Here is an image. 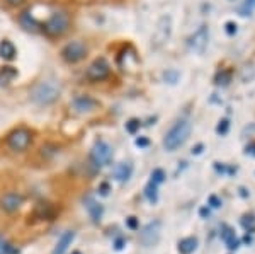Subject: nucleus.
Listing matches in <instances>:
<instances>
[{"mask_svg": "<svg viewBox=\"0 0 255 254\" xmlns=\"http://www.w3.org/2000/svg\"><path fill=\"white\" fill-rule=\"evenodd\" d=\"M226 130H228V125H226V121H223V125L218 126V132H220V133H225Z\"/></svg>", "mask_w": 255, "mask_h": 254, "instance_id": "nucleus-33", "label": "nucleus"}, {"mask_svg": "<svg viewBox=\"0 0 255 254\" xmlns=\"http://www.w3.org/2000/svg\"><path fill=\"white\" fill-rule=\"evenodd\" d=\"M20 205H22V196L19 193H5L0 198V208H2L3 212H7V214H14V212H17L20 208Z\"/></svg>", "mask_w": 255, "mask_h": 254, "instance_id": "nucleus-10", "label": "nucleus"}, {"mask_svg": "<svg viewBox=\"0 0 255 254\" xmlns=\"http://www.w3.org/2000/svg\"><path fill=\"white\" fill-rule=\"evenodd\" d=\"M126 225H128V229H131V231H136V229L139 227L136 217H128V219H126Z\"/></svg>", "mask_w": 255, "mask_h": 254, "instance_id": "nucleus-25", "label": "nucleus"}, {"mask_svg": "<svg viewBox=\"0 0 255 254\" xmlns=\"http://www.w3.org/2000/svg\"><path fill=\"white\" fill-rule=\"evenodd\" d=\"M61 96V85L60 82L46 79L41 80L31 89V101L39 106H49L56 102Z\"/></svg>", "mask_w": 255, "mask_h": 254, "instance_id": "nucleus-2", "label": "nucleus"}, {"mask_svg": "<svg viewBox=\"0 0 255 254\" xmlns=\"http://www.w3.org/2000/svg\"><path fill=\"white\" fill-rule=\"evenodd\" d=\"M32 140H34V132L31 128H27V126L20 125L7 133L5 145L9 147L12 152H24V150L29 149Z\"/></svg>", "mask_w": 255, "mask_h": 254, "instance_id": "nucleus-4", "label": "nucleus"}, {"mask_svg": "<svg viewBox=\"0 0 255 254\" xmlns=\"http://www.w3.org/2000/svg\"><path fill=\"white\" fill-rule=\"evenodd\" d=\"M70 108L75 114H90L101 108V102L96 97L89 96V94H80V96L73 97L72 102H70Z\"/></svg>", "mask_w": 255, "mask_h": 254, "instance_id": "nucleus-7", "label": "nucleus"}, {"mask_svg": "<svg viewBox=\"0 0 255 254\" xmlns=\"http://www.w3.org/2000/svg\"><path fill=\"white\" fill-rule=\"evenodd\" d=\"M138 126H139V121H138V120H131V121H128V123H126V130H128L129 133H136Z\"/></svg>", "mask_w": 255, "mask_h": 254, "instance_id": "nucleus-26", "label": "nucleus"}, {"mask_svg": "<svg viewBox=\"0 0 255 254\" xmlns=\"http://www.w3.org/2000/svg\"><path fill=\"white\" fill-rule=\"evenodd\" d=\"M158 237H160V222L155 220V222H150L145 229H143L141 234H139V241L143 243V246L150 248V246H153L157 243Z\"/></svg>", "mask_w": 255, "mask_h": 254, "instance_id": "nucleus-9", "label": "nucleus"}, {"mask_svg": "<svg viewBox=\"0 0 255 254\" xmlns=\"http://www.w3.org/2000/svg\"><path fill=\"white\" fill-rule=\"evenodd\" d=\"M72 254H82V253H80V251H73Z\"/></svg>", "mask_w": 255, "mask_h": 254, "instance_id": "nucleus-35", "label": "nucleus"}, {"mask_svg": "<svg viewBox=\"0 0 255 254\" xmlns=\"http://www.w3.org/2000/svg\"><path fill=\"white\" fill-rule=\"evenodd\" d=\"M0 254H19V251H15L10 244H7L5 241L0 239Z\"/></svg>", "mask_w": 255, "mask_h": 254, "instance_id": "nucleus-21", "label": "nucleus"}, {"mask_svg": "<svg viewBox=\"0 0 255 254\" xmlns=\"http://www.w3.org/2000/svg\"><path fill=\"white\" fill-rule=\"evenodd\" d=\"M73 239H75V232H73V231L63 232L61 237L58 239V243H56L55 249H53V254H65V253H67V249L72 246Z\"/></svg>", "mask_w": 255, "mask_h": 254, "instance_id": "nucleus-14", "label": "nucleus"}, {"mask_svg": "<svg viewBox=\"0 0 255 254\" xmlns=\"http://www.w3.org/2000/svg\"><path fill=\"white\" fill-rule=\"evenodd\" d=\"M221 239L225 241V243H230L232 239H235V232H233V229L230 227H223V232H221Z\"/></svg>", "mask_w": 255, "mask_h": 254, "instance_id": "nucleus-22", "label": "nucleus"}, {"mask_svg": "<svg viewBox=\"0 0 255 254\" xmlns=\"http://www.w3.org/2000/svg\"><path fill=\"white\" fill-rule=\"evenodd\" d=\"M2 2L5 3L9 9H19V7H22L27 0H2Z\"/></svg>", "mask_w": 255, "mask_h": 254, "instance_id": "nucleus-24", "label": "nucleus"}, {"mask_svg": "<svg viewBox=\"0 0 255 254\" xmlns=\"http://www.w3.org/2000/svg\"><path fill=\"white\" fill-rule=\"evenodd\" d=\"M244 243H245V244H250V243H252V237H250L249 234H247V236L244 237Z\"/></svg>", "mask_w": 255, "mask_h": 254, "instance_id": "nucleus-34", "label": "nucleus"}, {"mask_svg": "<svg viewBox=\"0 0 255 254\" xmlns=\"http://www.w3.org/2000/svg\"><path fill=\"white\" fill-rule=\"evenodd\" d=\"M15 56H17V48L14 46V43L7 38L0 41V58L5 61H12L15 60Z\"/></svg>", "mask_w": 255, "mask_h": 254, "instance_id": "nucleus-15", "label": "nucleus"}, {"mask_svg": "<svg viewBox=\"0 0 255 254\" xmlns=\"http://www.w3.org/2000/svg\"><path fill=\"white\" fill-rule=\"evenodd\" d=\"M85 203V208H87V214L89 217L92 219V222H101L102 219V214H104V208H102V205L97 202L96 198H92V196H87V198L84 200Z\"/></svg>", "mask_w": 255, "mask_h": 254, "instance_id": "nucleus-11", "label": "nucleus"}, {"mask_svg": "<svg viewBox=\"0 0 255 254\" xmlns=\"http://www.w3.org/2000/svg\"><path fill=\"white\" fill-rule=\"evenodd\" d=\"M242 225H244V229L247 232L254 234L255 232V217L254 215H245L244 219H242Z\"/></svg>", "mask_w": 255, "mask_h": 254, "instance_id": "nucleus-20", "label": "nucleus"}, {"mask_svg": "<svg viewBox=\"0 0 255 254\" xmlns=\"http://www.w3.org/2000/svg\"><path fill=\"white\" fill-rule=\"evenodd\" d=\"M125 246H126V241L123 239V237H118V239L114 241V249H116V251H121Z\"/></svg>", "mask_w": 255, "mask_h": 254, "instance_id": "nucleus-29", "label": "nucleus"}, {"mask_svg": "<svg viewBox=\"0 0 255 254\" xmlns=\"http://www.w3.org/2000/svg\"><path fill=\"white\" fill-rule=\"evenodd\" d=\"M109 183H101L99 184V193H101L102 196H108L109 195Z\"/></svg>", "mask_w": 255, "mask_h": 254, "instance_id": "nucleus-28", "label": "nucleus"}, {"mask_svg": "<svg viewBox=\"0 0 255 254\" xmlns=\"http://www.w3.org/2000/svg\"><path fill=\"white\" fill-rule=\"evenodd\" d=\"M55 217V207L48 202H41L32 210V219L36 220H51Z\"/></svg>", "mask_w": 255, "mask_h": 254, "instance_id": "nucleus-12", "label": "nucleus"}, {"mask_svg": "<svg viewBox=\"0 0 255 254\" xmlns=\"http://www.w3.org/2000/svg\"><path fill=\"white\" fill-rule=\"evenodd\" d=\"M131 173H133L131 162H121L116 167V171H114V178H116L119 183H125L131 178Z\"/></svg>", "mask_w": 255, "mask_h": 254, "instance_id": "nucleus-17", "label": "nucleus"}, {"mask_svg": "<svg viewBox=\"0 0 255 254\" xmlns=\"http://www.w3.org/2000/svg\"><path fill=\"white\" fill-rule=\"evenodd\" d=\"M111 63L104 56H97L92 63L85 68V73H84V79L89 82V84H99V82H104L108 80L111 77Z\"/></svg>", "mask_w": 255, "mask_h": 254, "instance_id": "nucleus-6", "label": "nucleus"}, {"mask_svg": "<svg viewBox=\"0 0 255 254\" xmlns=\"http://www.w3.org/2000/svg\"><path fill=\"white\" fill-rule=\"evenodd\" d=\"M145 196H146V200L150 203H157V200H158V191H157V184L155 183H148L146 184V188H145Z\"/></svg>", "mask_w": 255, "mask_h": 254, "instance_id": "nucleus-19", "label": "nucleus"}, {"mask_svg": "<svg viewBox=\"0 0 255 254\" xmlns=\"http://www.w3.org/2000/svg\"><path fill=\"white\" fill-rule=\"evenodd\" d=\"M136 145H138V147H146V145H148V140H146V138H138V140H136Z\"/></svg>", "mask_w": 255, "mask_h": 254, "instance_id": "nucleus-32", "label": "nucleus"}, {"mask_svg": "<svg viewBox=\"0 0 255 254\" xmlns=\"http://www.w3.org/2000/svg\"><path fill=\"white\" fill-rule=\"evenodd\" d=\"M163 179H165V174H163L162 169H155L153 173H151V183L160 184V183H163Z\"/></svg>", "mask_w": 255, "mask_h": 254, "instance_id": "nucleus-23", "label": "nucleus"}, {"mask_svg": "<svg viewBox=\"0 0 255 254\" xmlns=\"http://www.w3.org/2000/svg\"><path fill=\"white\" fill-rule=\"evenodd\" d=\"M72 27V17L67 10H55L49 17L41 22V32L49 39H60Z\"/></svg>", "mask_w": 255, "mask_h": 254, "instance_id": "nucleus-1", "label": "nucleus"}, {"mask_svg": "<svg viewBox=\"0 0 255 254\" xmlns=\"http://www.w3.org/2000/svg\"><path fill=\"white\" fill-rule=\"evenodd\" d=\"M15 77H17V68L15 67H12V65H3V67H0V87L9 85Z\"/></svg>", "mask_w": 255, "mask_h": 254, "instance_id": "nucleus-16", "label": "nucleus"}, {"mask_svg": "<svg viewBox=\"0 0 255 254\" xmlns=\"http://www.w3.org/2000/svg\"><path fill=\"white\" fill-rule=\"evenodd\" d=\"M208 203L211 205L213 208H220V207H221V200L218 198V196H215V195L209 196V198H208Z\"/></svg>", "mask_w": 255, "mask_h": 254, "instance_id": "nucleus-27", "label": "nucleus"}, {"mask_svg": "<svg viewBox=\"0 0 255 254\" xmlns=\"http://www.w3.org/2000/svg\"><path fill=\"white\" fill-rule=\"evenodd\" d=\"M197 248V239L196 237H186L179 243V253L180 254H191Z\"/></svg>", "mask_w": 255, "mask_h": 254, "instance_id": "nucleus-18", "label": "nucleus"}, {"mask_svg": "<svg viewBox=\"0 0 255 254\" xmlns=\"http://www.w3.org/2000/svg\"><path fill=\"white\" fill-rule=\"evenodd\" d=\"M19 22H20V26H22L26 31H29V32H41V22L34 19L32 12H29V10H24L22 14L19 15Z\"/></svg>", "mask_w": 255, "mask_h": 254, "instance_id": "nucleus-13", "label": "nucleus"}, {"mask_svg": "<svg viewBox=\"0 0 255 254\" xmlns=\"http://www.w3.org/2000/svg\"><path fill=\"white\" fill-rule=\"evenodd\" d=\"M191 130H192V125L186 118L175 121L174 125L170 126V130L165 133V137H163V147H165V150L174 152L179 147H182L184 143L187 142L189 135H191Z\"/></svg>", "mask_w": 255, "mask_h": 254, "instance_id": "nucleus-3", "label": "nucleus"}, {"mask_svg": "<svg viewBox=\"0 0 255 254\" xmlns=\"http://www.w3.org/2000/svg\"><path fill=\"white\" fill-rule=\"evenodd\" d=\"M113 159V147L104 140H97L94 143L92 150H90V161L94 162L96 167H104L108 166Z\"/></svg>", "mask_w": 255, "mask_h": 254, "instance_id": "nucleus-8", "label": "nucleus"}, {"mask_svg": "<svg viewBox=\"0 0 255 254\" xmlns=\"http://www.w3.org/2000/svg\"><path fill=\"white\" fill-rule=\"evenodd\" d=\"M238 244H240V243H238V239H237V237H235V239H232V241H230V243H226V246H228L230 249H237V248H238Z\"/></svg>", "mask_w": 255, "mask_h": 254, "instance_id": "nucleus-31", "label": "nucleus"}, {"mask_svg": "<svg viewBox=\"0 0 255 254\" xmlns=\"http://www.w3.org/2000/svg\"><path fill=\"white\" fill-rule=\"evenodd\" d=\"M89 55V46L87 43L80 39H73L68 41L60 51V58L68 65H77L80 61H84Z\"/></svg>", "mask_w": 255, "mask_h": 254, "instance_id": "nucleus-5", "label": "nucleus"}, {"mask_svg": "<svg viewBox=\"0 0 255 254\" xmlns=\"http://www.w3.org/2000/svg\"><path fill=\"white\" fill-rule=\"evenodd\" d=\"M209 214H211V212H209V208H208V207H203V208L199 210V215L203 217V219H208Z\"/></svg>", "mask_w": 255, "mask_h": 254, "instance_id": "nucleus-30", "label": "nucleus"}]
</instances>
